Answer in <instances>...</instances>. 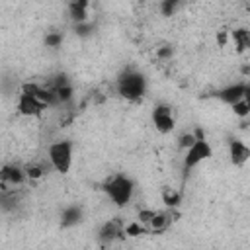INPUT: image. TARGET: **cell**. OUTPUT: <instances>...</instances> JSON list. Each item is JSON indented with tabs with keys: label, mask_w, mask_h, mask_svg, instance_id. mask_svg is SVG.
Wrapping results in <instances>:
<instances>
[{
	"label": "cell",
	"mask_w": 250,
	"mask_h": 250,
	"mask_svg": "<svg viewBox=\"0 0 250 250\" xmlns=\"http://www.w3.org/2000/svg\"><path fill=\"white\" fill-rule=\"evenodd\" d=\"M117 92L125 100H131V102L141 100L146 92V76L139 70H133V68L125 70L117 78Z\"/></svg>",
	"instance_id": "1"
},
{
	"label": "cell",
	"mask_w": 250,
	"mask_h": 250,
	"mask_svg": "<svg viewBox=\"0 0 250 250\" xmlns=\"http://www.w3.org/2000/svg\"><path fill=\"white\" fill-rule=\"evenodd\" d=\"M105 193L107 197L117 205V207H125L131 197H133V191H135V182L125 176V174H115L111 176L107 182H105Z\"/></svg>",
	"instance_id": "2"
},
{
	"label": "cell",
	"mask_w": 250,
	"mask_h": 250,
	"mask_svg": "<svg viewBox=\"0 0 250 250\" xmlns=\"http://www.w3.org/2000/svg\"><path fill=\"white\" fill-rule=\"evenodd\" d=\"M49 162L59 174H68L72 168V143L70 141H55L49 145Z\"/></svg>",
	"instance_id": "3"
},
{
	"label": "cell",
	"mask_w": 250,
	"mask_h": 250,
	"mask_svg": "<svg viewBox=\"0 0 250 250\" xmlns=\"http://www.w3.org/2000/svg\"><path fill=\"white\" fill-rule=\"evenodd\" d=\"M184 152H186V154H184V168H186V170H191V168H195L197 164H201L203 160H207V158L213 156V148H211V145H209L207 139H197V141H195L191 146H188Z\"/></svg>",
	"instance_id": "4"
},
{
	"label": "cell",
	"mask_w": 250,
	"mask_h": 250,
	"mask_svg": "<svg viewBox=\"0 0 250 250\" xmlns=\"http://www.w3.org/2000/svg\"><path fill=\"white\" fill-rule=\"evenodd\" d=\"M150 117H152V125L156 127V131L162 133V135L172 133L174 127H176V117H174L172 107L168 104H156L152 107V115Z\"/></svg>",
	"instance_id": "5"
},
{
	"label": "cell",
	"mask_w": 250,
	"mask_h": 250,
	"mask_svg": "<svg viewBox=\"0 0 250 250\" xmlns=\"http://www.w3.org/2000/svg\"><path fill=\"white\" fill-rule=\"evenodd\" d=\"M16 107H18V111H20L23 117H39V115H43V111L47 109L45 104H41L35 96L27 94V92H20L18 102H16Z\"/></svg>",
	"instance_id": "6"
},
{
	"label": "cell",
	"mask_w": 250,
	"mask_h": 250,
	"mask_svg": "<svg viewBox=\"0 0 250 250\" xmlns=\"http://www.w3.org/2000/svg\"><path fill=\"white\" fill-rule=\"evenodd\" d=\"M248 94H250V86L246 82H236V84H230V86L219 90L217 92V98L221 102H225V104L230 105V104H234L240 98H248Z\"/></svg>",
	"instance_id": "7"
},
{
	"label": "cell",
	"mask_w": 250,
	"mask_h": 250,
	"mask_svg": "<svg viewBox=\"0 0 250 250\" xmlns=\"http://www.w3.org/2000/svg\"><path fill=\"white\" fill-rule=\"evenodd\" d=\"M229 156L234 166H244L250 158V146L240 139H229Z\"/></svg>",
	"instance_id": "8"
},
{
	"label": "cell",
	"mask_w": 250,
	"mask_h": 250,
	"mask_svg": "<svg viewBox=\"0 0 250 250\" xmlns=\"http://www.w3.org/2000/svg\"><path fill=\"white\" fill-rule=\"evenodd\" d=\"M27 180L25 170L16 164H4L0 168V184L4 186H21Z\"/></svg>",
	"instance_id": "9"
},
{
	"label": "cell",
	"mask_w": 250,
	"mask_h": 250,
	"mask_svg": "<svg viewBox=\"0 0 250 250\" xmlns=\"http://www.w3.org/2000/svg\"><path fill=\"white\" fill-rule=\"evenodd\" d=\"M98 236H100L102 242H113V240H121V238H125V232H123V227L119 225V221L109 219V221H105V223L102 225Z\"/></svg>",
	"instance_id": "10"
},
{
	"label": "cell",
	"mask_w": 250,
	"mask_h": 250,
	"mask_svg": "<svg viewBox=\"0 0 250 250\" xmlns=\"http://www.w3.org/2000/svg\"><path fill=\"white\" fill-rule=\"evenodd\" d=\"M82 217H84V211H82L80 205H68V207L62 211V215H61V225H62L64 229L74 227V225H78V223L82 221Z\"/></svg>",
	"instance_id": "11"
},
{
	"label": "cell",
	"mask_w": 250,
	"mask_h": 250,
	"mask_svg": "<svg viewBox=\"0 0 250 250\" xmlns=\"http://www.w3.org/2000/svg\"><path fill=\"white\" fill-rule=\"evenodd\" d=\"M172 221H174L172 213H158V211H154V215H152V219H150V223L146 227L156 234V232H164L170 227Z\"/></svg>",
	"instance_id": "12"
},
{
	"label": "cell",
	"mask_w": 250,
	"mask_h": 250,
	"mask_svg": "<svg viewBox=\"0 0 250 250\" xmlns=\"http://www.w3.org/2000/svg\"><path fill=\"white\" fill-rule=\"evenodd\" d=\"M229 37L234 41L238 53H242V51H246V49L250 47V33H248L246 27H236L234 31L229 33Z\"/></svg>",
	"instance_id": "13"
},
{
	"label": "cell",
	"mask_w": 250,
	"mask_h": 250,
	"mask_svg": "<svg viewBox=\"0 0 250 250\" xmlns=\"http://www.w3.org/2000/svg\"><path fill=\"white\" fill-rule=\"evenodd\" d=\"M162 203L170 209H176L180 203H182V193L174 188H164L162 189Z\"/></svg>",
	"instance_id": "14"
},
{
	"label": "cell",
	"mask_w": 250,
	"mask_h": 250,
	"mask_svg": "<svg viewBox=\"0 0 250 250\" xmlns=\"http://www.w3.org/2000/svg\"><path fill=\"white\" fill-rule=\"evenodd\" d=\"M55 92V98H57V104H68L72 98H74V88L70 84H62V86H57L53 88Z\"/></svg>",
	"instance_id": "15"
},
{
	"label": "cell",
	"mask_w": 250,
	"mask_h": 250,
	"mask_svg": "<svg viewBox=\"0 0 250 250\" xmlns=\"http://www.w3.org/2000/svg\"><path fill=\"white\" fill-rule=\"evenodd\" d=\"M68 16H70V20H72L74 23L88 21V10H86V8H82V6H78L74 0L68 4Z\"/></svg>",
	"instance_id": "16"
},
{
	"label": "cell",
	"mask_w": 250,
	"mask_h": 250,
	"mask_svg": "<svg viewBox=\"0 0 250 250\" xmlns=\"http://www.w3.org/2000/svg\"><path fill=\"white\" fill-rule=\"evenodd\" d=\"M230 109H232V113H234L236 117L246 119V117L250 115V102H248V98H240V100H236L234 104H230Z\"/></svg>",
	"instance_id": "17"
},
{
	"label": "cell",
	"mask_w": 250,
	"mask_h": 250,
	"mask_svg": "<svg viewBox=\"0 0 250 250\" xmlns=\"http://www.w3.org/2000/svg\"><path fill=\"white\" fill-rule=\"evenodd\" d=\"M123 232H125V236H129V238H137V236H141V234L146 232V227H145L143 223H139V221H131V223L123 225Z\"/></svg>",
	"instance_id": "18"
},
{
	"label": "cell",
	"mask_w": 250,
	"mask_h": 250,
	"mask_svg": "<svg viewBox=\"0 0 250 250\" xmlns=\"http://www.w3.org/2000/svg\"><path fill=\"white\" fill-rule=\"evenodd\" d=\"M184 0H162L160 2V12H162V16H172V14H176V10L180 8V4H182Z\"/></svg>",
	"instance_id": "19"
},
{
	"label": "cell",
	"mask_w": 250,
	"mask_h": 250,
	"mask_svg": "<svg viewBox=\"0 0 250 250\" xmlns=\"http://www.w3.org/2000/svg\"><path fill=\"white\" fill-rule=\"evenodd\" d=\"M43 41H45L47 47L57 49V47H61V43H62V33H59V31H47V35H45Z\"/></svg>",
	"instance_id": "20"
},
{
	"label": "cell",
	"mask_w": 250,
	"mask_h": 250,
	"mask_svg": "<svg viewBox=\"0 0 250 250\" xmlns=\"http://www.w3.org/2000/svg\"><path fill=\"white\" fill-rule=\"evenodd\" d=\"M25 170V176H27V180H41L43 176H45V170L39 166V164H29V166H25L23 168Z\"/></svg>",
	"instance_id": "21"
},
{
	"label": "cell",
	"mask_w": 250,
	"mask_h": 250,
	"mask_svg": "<svg viewBox=\"0 0 250 250\" xmlns=\"http://www.w3.org/2000/svg\"><path fill=\"white\" fill-rule=\"evenodd\" d=\"M195 141H197V139L193 137V133H191V131H186V133H182V135L178 137V146H180L182 150H186V148L191 146Z\"/></svg>",
	"instance_id": "22"
},
{
	"label": "cell",
	"mask_w": 250,
	"mask_h": 250,
	"mask_svg": "<svg viewBox=\"0 0 250 250\" xmlns=\"http://www.w3.org/2000/svg\"><path fill=\"white\" fill-rule=\"evenodd\" d=\"M92 31H94V27H92V23H90V21L74 23V33H76V35H80V37H88V35H92Z\"/></svg>",
	"instance_id": "23"
},
{
	"label": "cell",
	"mask_w": 250,
	"mask_h": 250,
	"mask_svg": "<svg viewBox=\"0 0 250 250\" xmlns=\"http://www.w3.org/2000/svg\"><path fill=\"white\" fill-rule=\"evenodd\" d=\"M152 215H154V211H152V209H145V207H143V209H139V213H137V221H139V223H143V225L146 227V225L150 223Z\"/></svg>",
	"instance_id": "24"
},
{
	"label": "cell",
	"mask_w": 250,
	"mask_h": 250,
	"mask_svg": "<svg viewBox=\"0 0 250 250\" xmlns=\"http://www.w3.org/2000/svg\"><path fill=\"white\" fill-rule=\"evenodd\" d=\"M229 39H230V37H229V31H227V29H219L217 35H215V41H217L219 47H225V45L229 43Z\"/></svg>",
	"instance_id": "25"
},
{
	"label": "cell",
	"mask_w": 250,
	"mask_h": 250,
	"mask_svg": "<svg viewBox=\"0 0 250 250\" xmlns=\"http://www.w3.org/2000/svg\"><path fill=\"white\" fill-rule=\"evenodd\" d=\"M172 55H174V49L170 45H164V47H160L156 51V57L158 59H172Z\"/></svg>",
	"instance_id": "26"
},
{
	"label": "cell",
	"mask_w": 250,
	"mask_h": 250,
	"mask_svg": "<svg viewBox=\"0 0 250 250\" xmlns=\"http://www.w3.org/2000/svg\"><path fill=\"white\" fill-rule=\"evenodd\" d=\"M191 133H193V137H195V139H205V131H203L201 127H197V129H193Z\"/></svg>",
	"instance_id": "27"
}]
</instances>
